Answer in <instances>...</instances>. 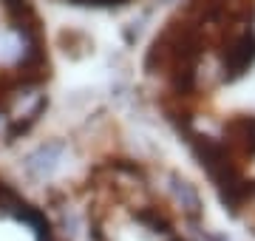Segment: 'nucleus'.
<instances>
[{
  "label": "nucleus",
  "instance_id": "f257e3e1",
  "mask_svg": "<svg viewBox=\"0 0 255 241\" xmlns=\"http://www.w3.org/2000/svg\"><path fill=\"white\" fill-rule=\"evenodd\" d=\"M250 65H255V31L238 34L224 57V68L230 71V77H241L244 71H250Z\"/></svg>",
  "mask_w": 255,
  "mask_h": 241
},
{
  "label": "nucleus",
  "instance_id": "f03ea898",
  "mask_svg": "<svg viewBox=\"0 0 255 241\" xmlns=\"http://www.w3.org/2000/svg\"><path fill=\"white\" fill-rule=\"evenodd\" d=\"M230 130L236 136L233 142H238L247 153H255V117H241V120H236L230 125Z\"/></svg>",
  "mask_w": 255,
  "mask_h": 241
},
{
  "label": "nucleus",
  "instance_id": "7ed1b4c3",
  "mask_svg": "<svg viewBox=\"0 0 255 241\" xmlns=\"http://www.w3.org/2000/svg\"><path fill=\"white\" fill-rule=\"evenodd\" d=\"M0 3H3V6H6V9H9L17 20H23V26H31L28 20L34 17V14H31V6H28V0H0Z\"/></svg>",
  "mask_w": 255,
  "mask_h": 241
}]
</instances>
